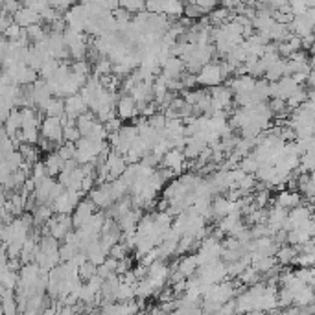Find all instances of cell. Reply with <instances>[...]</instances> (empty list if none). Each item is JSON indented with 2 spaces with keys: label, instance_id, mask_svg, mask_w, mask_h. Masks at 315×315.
Segmentation results:
<instances>
[{
  "label": "cell",
  "instance_id": "1",
  "mask_svg": "<svg viewBox=\"0 0 315 315\" xmlns=\"http://www.w3.org/2000/svg\"><path fill=\"white\" fill-rule=\"evenodd\" d=\"M72 227H74L72 216H68V214H57V216H54L43 227V232H47V236H52L56 240H65L66 236L72 232Z\"/></svg>",
  "mask_w": 315,
  "mask_h": 315
},
{
  "label": "cell",
  "instance_id": "2",
  "mask_svg": "<svg viewBox=\"0 0 315 315\" xmlns=\"http://www.w3.org/2000/svg\"><path fill=\"white\" fill-rule=\"evenodd\" d=\"M41 137L48 140L54 146H63L65 142V127L61 124V118H45L41 124Z\"/></svg>",
  "mask_w": 315,
  "mask_h": 315
},
{
  "label": "cell",
  "instance_id": "3",
  "mask_svg": "<svg viewBox=\"0 0 315 315\" xmlns=\"http://www.w3.org/2000/svg\"><path fill=\"white\" fill-rule=\"evenodd\" d=\"M197 76V85L201 87H208V89H214V87H220L223 83V70H221V63H208L206 66L201 68V72Z\"/></svg>",
  "mask_w": 315,
  "mask_h": 315
},
{
  "label": "cell",
  "instance_id": "4",
  "mask_svg": "<svg viewBox=\"0 0 315 315\" xmlns=\"http://www.w3.org/2000/svg\"><path fill=\"white\" fill-rule=\"evenodd\" d=\"M81 195H83L81 192H76V190H68L66 188L65 192H63V195L52 205L54 206V212L68 214L70 216V212H74L76 208H78V205L81 203Z\"/></svg>",
  "mask_w": 315,
  "mask_h": 315
},
{
  "label": "cell",
  "instance_id": "5",
  "mask_svg": "<svg viewBox=\"0 0 315 315\" xmlns=\"http://www.w3.org/2000/svg\"><path fill=\"white\" fill-rule=\"evenodd\" d=\"M116 114L120 120H133V118H140L139 103L135 102V98L131 94H122L116 103Z\"/></svg>",
  "mask_w": 315,
  "mask_h": 315
},
{
  "label": "cell",
  "instance_id": "6",
  "mask_svg": "<svg viewBox=\"0 0 315 315\" xmlns=\"http://www.w3.org/2000/svg\"><path fill=\"white\" fill-rule=\"evenodd\" d=\"M210 98H212V109L214 111H227L231 107V103H234V96L229 87H214L210 89Z\"/></svg>",
  "mask_w": 315,
  "mask_h": 315
},
{
  "label": "cell",
  "instance_id": "7",
  "mask_svg": "<svg viewBox=\"0 0 315 315\" xmlns=\"http://www.w3.org/2000/svg\"><path fill=\"white\" fill-rule=\"evenodd\" d=\"M105 166H107V172H109V183L120 179V177L126 173V170L129 168L127 166L126 157L120 155V153H116V151H111V153H109V157L105 160Z\"/></svg>",
  "mask_w": 315,
  "mask_h": 315
},
{
  "label": "cell",
  "instance_id": "8",
  "mask_svg": "<svg viewBox=\"0 0 315 315\" xmlns=\"http://www.w3.org/2000/svg\"><path fill=\"white\" fill-rule=\"evenodd\" d=\"M94 214H96V205L91 201V199H85L81 203L78 205V208L74 210L72 214V221H74V227L79 231V229H83L87 223L91 221V218H93Z\"/></svg>",
  "mask_w": 315,
  "mask_h": 315
},
{
  "label": "cell",
  "instance_id": "9",
  "mask_svg": "<svg viewBox=\"0 0 315 315\" xmlns=\"http://www.w3.org/2000/svg\"><path fill=\"white\" fill-rule=\"evenodd\" d=\"M162 168L170 170L173 175H181L183 170L186 168V157L183 149H172L170 153H166V157L160 160Z\"/></svg>",
  "mask_w": 315,
  "mask_h": 315
},
{
  "label": "cell",
  "instance_id": "10",
  "mask_svg": "<svg viewBox=\"0 0 315 315\" xmlns=\"http://www.w3.org/2000/svg\"><path fill=\"white\" fill-rule=\"evenodd\" d=\"M89 199H91L98 208H112V205L116 203V199L112 197L109 183H105V185H102V186H96L93 192L89 194Z\"/></svg>",
  "mask_w": 315,
  "mask_h": 315
},
{
  "label": "cell",
  "instance_id": "11",
  "mask_svg": "<svg viewBox=\"0 0 315 315\" xmlns=\"http://www.w3.org/2000/svg\"><path fill=\"white\" fill-rule=\"evenodd\" d=\"M87 111H89V105L85 103L81 94H76V96H70V98H66L65 100V114L68 118L78 120V118H81L83 114H87Z\"/></svg>",
  "mask_w": 315,
  "mask_h": 315
},
{
  "label": "cell",
  "instance_id": "12",
  "mask_svg": "<svg viewBox=\"0 0 315 315\" xmlns=\"http://www.w3.org/2000/svg\"><path fill=\"white\" fill-rule=\"evenodd\" d=\"M256 78H252V76H234L232 79H229V89H231L234 96L236 94H251L254 93V89H256Z\"/></svg>",
  "mask_w": 315,
  "mask_h": 315
},
{
  "label": "cell",
  "instance_id": "13",
  "mask_svg": "<svg viewBox=\"0 0 315 315\" xmlns=\"http://www.w3.org/2000/svg\"><path fill=\"white\" fill-rule=\"evenodd\" d=\"M13 20H15V24L17 26H20L22 30H28L30 26H35V24H39L41 22V15H39L37 11L30 10V8H26L24 4H22V8H20L15 15H13Z\"/></svg>",
  "mask_w": 315,
  "mask_h": 315
},
{
  "label": "cell",
  "instance_id": "14",
  "mask_svg": "<svg viewBox=\"0 0 315 315\" xmlns=\"http://www.w3.org/2000/svg\"><path fill=\"white\" fill-rule=\"evenodd\" d=\"M300 201H302V197H300V194L299 192H295V190H282L280 194L277 195V203L280 208H284V210H293V208H297V206H300Z\"/></svg>",
  "mask_w": 315,
  "mask_h": 315
},
{
  "label": "cell",
  "instance_id": "15",
  "mask_svg": "<svg viewBox=\"0 0 315 315\" xmlns=\"http://www.w3.org/2000/svg\"><path fill=\"white\" fill-rule=\"evenodd\" d=\"M45 166H47L48 177L54 179L56 175H61V172H63V168H65V160L59 157L57 151H52V153H48L47 158H45Z\"/></svg>",
  "mask_w": 315,
  "mask_h": 315
},
{
  "label": "cell",
  "instance_id": "16",
  "mask_svg": "<svg viewBox=\"0 0 315 315\" xmlns=\"http://www.w3.org/2000/svg\"><path fill=\"white\" fill-rule=\"evenodd\" d=\"M197 268H199L197 256H195V254H190V256H185L183 260H179V264H177V273H179L183 278L192 277Z\"/></svg>",
  "mask_w": 315,
  "mask_h": 315
},
{
  "label": "cell",
  "instance_id": "17",
  "mask_svg": "<svg viewBox=\"0 0 315 315\" xmlns=\"http://www.w3.org/2000/svg\"><path fill=\"white\" fill-rule=\"evenodd\" d=\"M315 302V287L314 286H304L293 299V304L297 308H308L310 304Z\"/></svg>",
  "mask_w": 315,
  "mask_h": 315
},
{
  "label": "cell",
  "instance_id": "18",
  "mask_svg": "<svg viewBox=\"0 0 315 315\" xmlns=\"http://www.w3.org/2000/svg\"><path fill=\"white\" fill-rule=\"evenodd\" d=\"M43 112L47 114V118H61V116H65V100L52 98V102L48 103L47 109Z\"/></svg>",
  "mask_w": 315,
  "mask_h": 315
},
{
  "label": "cell",
  "instance_id": "19",
  "mask_svg": "<svg viewBox=\"0 0 315 315\" xmlns=\"http://www.w3.org/2000/svg\"><path fill=\"white\" fill-rule=\"evenodd\" d=\"M160 15L181 17V15H185V6L181 2H160Z\"/></svg>",
  "mask_w": 315,
  "mask_h": 315
},
{
  "label": "cell",
  "instance_id": "20",
  "mask_svg": "<svg viewBox=\"0 0 315 315\" xmlns=\"http://www.w3.org/2000/svg\"><path fill=\"white\" fill-rule=\"evenodd\" d=\"M260 166H262V164H260L258 158L254 157L252 153H251V155H247V157H243L240 160V170H243L247 175H254V173L258 172Z\"/></svg>",
  "mask_w": 315,
  "mask_h": 315
},
{
  "label": "cell",
  "instance_id": "21",
  "mask_svg": "<svg viewBox=\"0 0 315 315\" xmlns=\"http://www.w3.org/2000/svg\"><path fill=\"white\" fill-rule=\"evenodd\" d=\"M26 33H28L30 41L33 43V45H39V43H43L45 39L48 37V33L45 32V28L41 26V24H35V26H30L26 30Z\"/></svg>",
  "mask_w": 315,
  "mask_h": 315
},
{
  "label": "cell",
  "instance_id": "22",
  "mask_svg": "<svg viewBox=\"0 0 315 315\" xmlns=\"http://www.w3.org/2000/svg\"><path fill=\"white\" fill-rule=\"evenodd\" d=\"M277 260L280 264H295L297 260V251L293 247H282L277 252Z\"/></svg>",
  "mask_w": 315,
  "mask_h": 315
},
{
  "label": "cell",
  "instance_id": "23",
  "mask_svg": "<svg viewBox=\"0 0 315 315\" xmlns=\"http://www.w3.org/2000/svg\"><path fill=\"white\" fill-rule=\"evenodd\" d=\"M120 8L126 10L127 13H133V15H139V13H144L146 11V2H140V0H135V2H120Z\"/></svg>",
  "mask_w": 315,
  "mask_h": 315
},
{
  "label": "cell",
  "instance_id": "24",
  "mask_svg": "<svg viewBox=\"0 0 315 315\" xmlns=\"http://www.w3.org/2000/svg\"><path fill=\"white\" fill-rule=\"evenodd\" d=\"M238 278H240V282H243V284H251V286H256V282L260 280V273H258V271H256L254 268H252V266H251V268L245 269V271H243V273H241V275H240Z\"/></svg>",
  "mask_w": 315,
  "mask_h": 315
},
{
  "label": "cell",
  "instance_id": "25",
  "mask_svg": "<svg viewBox=\"0 0 315 315\" xmlns=\"http://www.w3.org/2000/svg\"><path fill=\"white\" fill-rule=\"evenodd\" d=\"M98 275V266H94L93 262H85L83 266L79 268V278L81 280H91Z\"/></svg>",
  "mask_w": 315,
  "mask_h": 315
},
{
  "label": "cell",
  "instance_id": "26",
  "mask_svg": "<svg viewBox=\"0 0 315 315\" xmlns=\"http://www.w3.org/2000/svg\"><path fill=\"white\" fill-rule=\"evenodd\" d=\"M109 256L111 258H114V260H124V258H127V245L122 241V243H116L114 247L111 249V252H109Z\"/></svg>",
  "mask_w": 315,
  "mask_h": 315
},
{
  "label": "cell",
  "instance_id": "27",
  "mask_svg": "<svg viewBox=\"0 0 315 315\" xmlns=\"http://www.w3.org/2000/svg\"><path fill=\"white\" fill-rule=\"evenodd\" d=\"M269 201H271V195H269L268 190H260L258 194L252 197V205H254L256 208H264Z\"/></svg>",
  "mask_w": 315,
  "mask_h": 315
},
{
  "label": "cell",
  "instance_id": "28",
  "mask_svg": "<svg viewBox=\"0 0 315 315\" xmlns=\"http://www.w3.org/2000/svg\"><path fill=\"white\" fill-rule=\"evenodd\" d=\"M269 107H271L273 114H284L286 111H289V109H287V105H286V102H284V100H277V98H273V100H271Z\"/></svg>",
  "mask_w": 315,
  "mask_h": 315
},
{
  "label": "cell",
  "instance_id": "29",
  "mask_svg": "<svg viewBox=\"0 0 315 315\" xmlns=\"http://www.w3.org/2000/svg\"><path fill=\"white\" fill-rule=\"evenodd\" d=\"M308 85L315 91V70H312V74L308 76Z\"/></svg>",
  "mask_w": 315,
  "mask_h": 315
},
{
  "label": "cell",
  "instance_id": "30",
  "mask_svg": "<svg viewBox=\"0 0 315 315\" xmlns=\"http://www.w3.org/2000/svg\"><path fill=\"white\" fill-rule=\"evenodd\" d=\"M310 54H312V56L315 57V45H314V47H312V48H310Z\"/></svg>",
  "mask_w": 315,
  "mask_h": 315
}]
</instances>
